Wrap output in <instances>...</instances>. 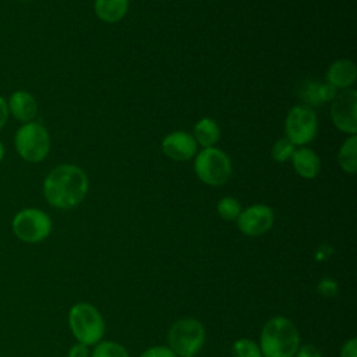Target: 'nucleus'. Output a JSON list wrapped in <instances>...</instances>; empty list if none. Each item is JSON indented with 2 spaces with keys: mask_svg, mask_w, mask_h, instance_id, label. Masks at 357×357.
Returning a JSON list of instances; mask_svg holds the SVG:
<instances>
[{
  "mask_svg": "<svg viewBox=\"0 0 357 357\" xmlns=\"http://www.w3.org/2000/svg\"><path fill=\"white\" fill-rule=\"evenodd\" d=\"M318 291H319L322 296L333 297V296L337 293V284H336L332 279L326 278V279H324V280L319 282V284H318Z\"/></svg>",
  "mask_w": 357,
  "mask_h": 357,
  "instance_id": "nucleus-24",
  "label": "nucleus"
},
{
  "mask_svg": "<svg viewBox=\"0 0 357 357\" xmlns=\"http://www.w3.org/2000/svg\"><path fill=\"white\" fill-rule=\"evenodd\" d=\"M336 95V89L329 85L328 82H319V81H308L304 82L300 91V98L311 107L318 106L321 103L329 102Z\"/></svg>",
  "mask_w": 357,
  "mask_h": 357,
  "instance_id": "nucleus-15",
  "label": "nucleus"
},
{
  "mask_svg": "<svg viewBox=\"0 0 357 357\" xmlns=\"http://www.w3.org/2000/svg\"><path fill=\"white\" fill-rule=\"evenodd\" d=\"M273 211L264 204H257L241 211L237 220L240 231L250 237H257L266 233L273 225Z\"/></svg>",
  "mask_w": 357,
  "mask_h": 357,
  "instance_id": "nucleus-10",
  "label": "nucleus"
},
{
  "mask_svg": "<svg viewBox=\"0 0 357 357\" xmlns=\"http://www.w3.org/2000/svg\"><path fill=\"white\" fill-rule=\"evenodd\" d=\"M128 10V0H95L96 15L106 22L120 21Z\"/></svg>",
  "mask_w": 357,
  "mask_h": 357,
  "instance_id": "nucleus-16",
  "label": "nucleus"
},
{
  "mask_svg": "<svg viewBox=\"0 0 357 357\" xmlns=\"http://www.w3.org/2000/svg\"><path fill=\"white\" fill-rule=\"evenodd\" d=\"M296 357H322L321 351L312 346V344H304L301 347H298Z\"/></svg>",
  "mask_w": 357,
  "mask_h": 357,
  "instance_id": "nucleus-25",
  "label": "nucleus"
},
{
  "mask_svg": "<svg viewBox=\"0 0 357 357\" xmlns=\"http://www.w3.org/2000/svg\"><path fill=\"white\" fill-rule=\"evenodd\" d=\"M357 77V68L350 60H336L326 71V82L335 89L349 88Z\"/></svg>",
  "mask_w": 357,
  "mask_h": 357,
  "instance_id": "nucleus-13",
  "label": "nucleus"
},
{
  "mask_svg": "<svg viewBox=\"0 0 357 357\" xmlns=\"http://www.w3.org/2000/svg\"><path fill=\"white\" fill-rule=\"evenodd\" d=\"M4 155H6V149H4V145H3V142L0 141V162L3 160Z\"/></svg>",
  "mask_w": 357,
  "mask_h": 357,
  "instance_id": "nucleus-29",
  "label": "nucleus"
},
{
  "mask_svg": "<svg viewBox=\"0 0 357 357\" xmlns=\"http://www.w3.org/2000/svg\"><path fill=\"white\" fill-rule=\"evenodd\" d=\"M298 347V331L290 319L273 317L264 325L259 344L262 357H294Z\"/></svg>",
  "mask_w": 357,
  "mask_h": 357,
  "instance_id": "nucleus-2",
  "label": "nucleus"
},
{
  "mask_svg": "<svg viewBox=\"0 0 357 357\" xmlns=\"http://www.w3.org/2000/svg\"><path fill=\"white\" fill-rule=\"evenodd\" d=\"M68 357H89V349H88L86 344L75 343L68 350Z\"/></svg>",
  "mask_w": 357,
  "mask_h": 357,
  "instance_id": "nucleus-27",
  "label": "nucleus"
},
{
  "mask_svg": "<svg viewBox=\"0 0 357 357\" xmlns=\"http://www.w3.org/2000/svg\"><path fill=\"white\" fill-rule=\"evenodd\" d=\"M92 357H130L126 347L117 342H99L95 344Z\"/></svg>",
  "mask_w": 357,
  "mask_h": 357,
  "instance_id": "nucleus-19",
  "label": "nucleus"
},
{
  "mask_svg": "<svg viewBox=\"0 0 357 357\" xmlns=\"http://www.w3.org/2000/svg\"><path fill=\"white\" fill-rule=\"evenodd\" d=\"M187 357H194V356H187Z\"/></svg>",
  "mask_w": 357,
  "mask_h": 357,
  "instance_id": "nucleus-31",
  "label": "nucleus"
},
{
  "mask_svg": "<svg viewBox=\"0 0 357 357\" xmlns=\"http://www.w3.org/2000/svg\"><path fill=\"white\" fill-rule=\"evenodd\" d=\"M163 153L177 162L191 159L197 152V141L192 135L184 131H174L165 137L162 142Z\"/></svg>",
  "mask_w": 357,
  "mask_h": 357,
  "instance_id": "nucleus-11",
  "label": "nucleus"
},
{
  "mask_svg": "<svg viewBox=\"0 0 357 357\" xmlns=\"http://www.w3.org/2000/svg\"><path fill=\"white\" fill-rule=\"evenodd\" d=\"M8 114H11L15 120L21 123H29L33 121V119L38 114V103L32 93L24 89L14 91L8 100Z\"/></svg>",
  "mask_w": 357,
  "mask_h": 357,
  "instance_id": "nucleus-12",
  "label": "nucleus"
},
{
  "mask_svg": "<svg viewBox=\"0 0 357 357\" xmlns=\"http://www.w3.org/2000/svg\"><path fill=\"white\" fill-rule=\"evenodd\" d=\"M331 117L335 127L343 132H357V91L353 88L336 92L332 99Z\"/></svg>",
  "mask_w": 357,
  "mask_h": 357,
  "instance_id": "nucleus-9",
  "label": "nucleus"
},
{
  "mask_svg": "<svg viewBox=\"0 0 357 357\" xmlns=\"http://www.w3.org/2000/svg\"><path fill=\"white\" fill-rule=\"evenodd\" d=\"M139 357H177V354L166 346H153L141 353Z\"/></svg>",
  "mask_w": 357,
  "mask_h": 357,
  "instance_id": "nucleus-23",
  "label": "nucleus"
},
{
  "mask_svg": "<svg viewBox=\"0 0 357 357\" xmlns=\"http://www.w3.org/2000/svg\"><path fill=\"white\" fill-rule=\"evenodd\" d=\"M14 234L25 243H39L52 231V220L47 213L36 208H25L13 219Z\"/></svg>",
  "mask_w": 357,
  "mask_h": 357,
  "instance_id": "nucleus-7",
  "label": "nucleus"
},
{
  "mask_svg": "<svg viewBox=\"0 0 357 357\" xmlns=\"http://www.w3.org/2000/svg\"><path fill=\"white\" fill-rule=\"evenodd\" d=\"M294 152V145L287 139V138H280L278 139L273 146H272V158L279 162V163H283L286 162L289 158H291Z\"/></svg>",
  "mask_w": 357,
  "mask_h": 357,
  "instance_id": "nucleus-22",
  "label": "nucleus"
},
{
  "mask_svg": "<svg viewBox=\"0 0 357 357\" xmlns=\"http://www.w3.org/2000/svg\"><path fill=\"white\" fill-rule=\"evenodd\" d=\"M293 166L296 172L304 178H314L318 176L321 170V160L319 156L308 148L294 149L293 155Z\"/></svg>",
  "mask_w": 357,
  "mask_h": 357,
  "instance_id": "nucleus-14",
  "label": "nucleus"
},
{
  "mask_svg": "<svg viewBox=\"0 0 357 357\" xmlns=\"http://www.w3.org/2000/svg\"><path fill=\"white\" fill-rule=\"evenodd\" d=\"M197 177L208 185H222L231 176V162L229 156L218 148H204L194 163Z\"/></svg>",
  "mask_w": 357,
  "mask_h": 357,
  "instance_id": "nucleus-6",
  "label": "nucleus"
},
{
  "mask_svg": "<svg viewBox=\"0 0 357 357\" xmlns=\"http://www.w3.org/2000/svg\"><path fill=\"white\" fill-rule=\"evenodd\" d=\"M167 339L170 349L177 356H195L205 342V329L198 319L183 318L170 326Z\"/></svg>",
  "mask_w": 357,
  "mask_h": 357,
  "instance_id": "nucleus-5",
  "label": "nucleus"
},
{
  "mask_svg": "<svg viewBox=\"0 0 357 357\" xmlns=\"http://www.w3.org/2000/svg\"><path fill=\"white\" fill-rule=\"evenodd\" d=\"M357 137L351 135L347 138L339 149L337 162L343 172L349 174H354L357 169Z\"/></svg>",
  "mask_w": 357,
  "mask_h": 357,
  "instance_id": "nucleus-18",
  "label": "nucleus"
},
{
  "mask_svg": "<svg viewBox=\"0 0 357 357\" xmlns=\"http://www.w3.org/2000/svg\"><path fill=\"white\" fill-rule=\"evenodd\" d=\"M218 213L225 220H236L241 212L240 202L233 197H225L218 202Z\"/></svg>",
  "mask_w": 357,
  "mask_h": 357,
  "instance_id": "nucleus-20",
  "label": "nucleus"
},
{
  "mask_svg": "<svg viewBox=\"0 0 357 357\" xmlns=\"http://www.w3.org/2000/svg\"><path fill=\"white\" fill-rule=\"evenodd\" d=\"M14 146L21 159L38 163L50 151V135L46 127L38 121L24 123L14 135Z\"/></svg>",
  "mask_w": 357,
  "mask_h": 357,
  "instance_id": "nucleus-4",
  "label": "nucleus"
},
{
  "mask_svg": "<svg viewBox=\"0 0 357 357\" xmlns=\"http://www.w3.org/2000/svg\"><path fill=\"white\" fill-rule=\"evenodd\" d=\"M8 120V106H7V100L0 96V130L6 126Z\"/></svg>",
  "mask_w": 357,
  "mask_h": 357,
  "instance_id": "nucleus-28",
  "label": "nucleus"
},
{
  "mask_svg": "<svg viewBox=\"0 0 357 357\" xmlns=\"http://www.w3.org/2000/svg\"><path fill=\"white\" fill-rule=\"evenodd\" d=\"M286 138L293 145L311 142L318 130L317 114L310 106H294L286 119Z\"/></svg>",
  "mask_w": 357,
  "mask_h": 357,
  "instance_id": "nucleus-8",
  "label": "nucleus"
},
{
  "mask_svg": "<svg viewBox=\"0 0 357 357\" xmlns=\"http://www.w3.org/2000/svg\"><path fill=\"white\" fill-rule=\"evenodd\" d=\"M340 357H357V340L356 337L347 340L340 351Z\"/></svg>",
  "mask_w": 357,
  "mask_h": 357,
  "instance_id": "nucleus-26",
  "label": "nucleus"
},
{
  "mask_svg": "<svg viewBox=\"0 0 357 357\" xmlns=\"http://www.w3.org/2000/svg\"><path fill=\"white\" fill-rule=\"evenodd\" d=\"M20 1H29V0H20Z\"/></svg>",
  "mask_w": 357,
  "mask_h": 357,
  "instance_id": "nucleus-30",
  "label": "nucleus"
},
{
  "mask_svg": "<svg viewBox=\"0 0 357 357\" xmlns=\"http://www.w3.org/2000/svg\"><path fill=\"white\" fill-rule=\"evenodd\" d=\"M88 178L85 172L75 165H60L50 170L43 181L46 201L59 209L77 206L86 195Z\"/></svg>",
  "mask_w": 357,
  "mask_h": 357,
  "instance_id": "nucleus-1",
  "label": "nucleus"
},
{
  "mask_svg": "<svg viewBox=\"0 0 357 357\" xmlns=\"http://www.w3.org/2000/svg\"><path fill=\"white\" fill-rule=\"evenodd\" d=\"M68 324L78 343L86 346L99 343L105 333L103 317L89 303L74 304L68 312Z\"/></svg>",
  "mask_w": 357,
  "mask_h": 357,
  "instance_id": "nucleus-3",
  "label": "nucleus"
},
{
  "mask_svg": "<svg viewBox=\"0 0 357 357\" xmlns=\"http://www.w3.org/2000/svg\"><path fill=\"white\" fill-rule=\"evenodd\" d=\"M233 357H262L259 346L251 339H238L231 347Z\"/></svg>",
  "mask_w": 357,
  "mask_h": 357,
  "instance_id": "nucleus-21",
  "label": "nucleus"
},
{
  "mask_svg": "<svg viewBox=\"0 0 357 357\" xmlns=\"http://www.w3.org/2000/svg\"><path fill=\"white\" fill-rule=\"evenodd\" d=\"M220 130L212 119H201L194 127V139L204 148H211L219 141Z\"/></svg>",
  "mask_w": 357,
  "mask_h": 357,
  "instance_id": "nucleus-17",
  "label": "nucleus"
}]
</instances>
